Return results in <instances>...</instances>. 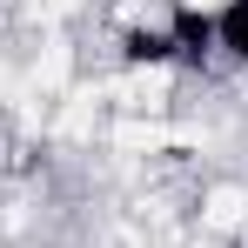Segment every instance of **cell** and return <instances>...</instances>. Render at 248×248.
Here are the masks:
<instances>
[{"mask_svg": "<svg viewBox=\"0 0 248 248\" xmlns=\"http://www.w3.org/2000/svg\"><path fill=\"white\" fill-rule=\"evenodd\" d=\"M168 7V41H174V74L181 81H202L221 67V47H215V14L195 0H161Z\"/></svg>", "mask_w": 248, "mask_h": 248, "instance_id": "obj_3", "label": "cell"}, {"mask_svg": "<svg viewBox=\"0 0 248 248\" xmlns=\"http://www.w3.org/2000/svg\"><path fill=\"white\" fill-rule=\"evenodd\" d=\"M181 228L202 248H248V174L242 168H208L181 195Z\"/></svg>", "mask_w": 248, "mask_h": 248, "instance_id": "obj_1", "label": "cell"}, {"mask_svg": "<svg viewBox=\"0 0 248 248\" xmlns=\"http://www.w3.org/2000/svg\"><path fill=\"white\" fill-rule=\"evenodd\" d=\"M108 61H114V74H174V41H168V7L161 0L141 20L108 34Z\"/></svg>", "mask_w": 248, "mask_h": 248, "instance_id": "obj_2", "label": "cell"}, {"mask_svg": "<svg viewBox=\"0 0 248 248\" xmlns=\"http://www.w3.org/2000/svg\"><path fill=\"white\" fill-rule=\"evenodd\" d=\"M215 47H221V67H235L248 81V0L215 7Z\"/></svg>", "mask_w": 248, "mask_h": 248, "instance_id": "obj_4", "label": "cell"}]
</instances>
